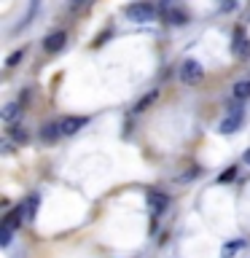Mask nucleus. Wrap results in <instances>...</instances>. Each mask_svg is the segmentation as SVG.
<instances>
[{
  "label": "nucleus",
  "instance_id": "obj_4",
  "mask_svg": "<svg viewBox=\"0 0 250 258\" xmlns=\"http://www.w3.org/2000/svg\"><path fill=\"white\" fill-rule=\"evenodd\" d=\"M86 124H89L86 116H65V118L59 121V132H62L65 137H70V135H76L78 129H84Z\"/></svg>",
  "mask_w": 250,
  "mask_h": 258
},
{
  "label": "nucleus",
  "instance_id": "obj_8",
  "mask_svg": "<svg viewBox=\"0 0 250 258\" xmlns=\"http://www.w3.org/2000/svg\"><path fill=\"white\" fill-rule=\"evenodd\" d=\"M22 102H8V105H3V110H0V118L6 121V124H14L16 118L22 116Z\"/></svg>",
  "mask_w": 250,
  "mask_h": 258
},
{
  "label": "nucleus",
  "instance_id": "obj_11",
  "mask_svg": "<svg viewBox=\"0 0 250 258\" xmlns=\"http://www.w3.org/2000/svg\"><path fill=\"white\" fill-rule=\"evenodd\" d=\"M242 247H245V239H231V242H226L223 250H221V258H234Z\"/></svg>",
  "mask_w": 250,
  "mask_h": 258
},
{
  "label": "nucleus",
  "instance_id": "obj_19",
  "mask_svg": "<svg viewBox=\"0 0 250 258\" xmlns=\"http://www.w3.org/2000/svg\"><path fill=\"white\" fill-rule=\"evenodd\" d=\"M197 177H199V169L194 167V169H189L185 175H180V177H177V180H180V183H189V180H197Z\"/></svg>",
  "mask_w": 250,
  "mask_h": 258
},
{
  "label": "nucleus",
  "instance_id": "obj_16",
  "mask_svg": "<svg viewBox=\"0 0 250 258\" xmlns=\"http://www.w3.org/2000/svg\"><path fill=\"white\" fill-rule=\"evenodd\" d=\"M22 59H24V48H16V51L6 59V68H16V64H19Z\"/></svg>",
  "mask_w": 250,
  "mask_h": 258
},
{
  "label": "nucleus",
  "instance_id": "obj_17",
  "mask_svg": "<svg viewBox=\"0 0 250 258\" xmlns=\"http://www.w3.org/2000/svg\"><path fill=\"white\" fill-rule=\"evenodd\" d=\"M11 137H14V140L16 143H27V129H24V126H11Z\"/></svg>",
  "mask_w": 250,
  "mask_h": 258
},
{
  "label": "nucleus",
  "instance_id": "obj_22",
  "mask_svg": "<svg viewBox=\"0 0 250 258\" xmlns=\"http://www.w3.org/2000/svg\"><path fill=\"white\" fill-rule=\"evenodd\" d=\"M245 161H247V164H250V151H247V153H245Z\"/></svg>",
  "mask_w": 250,
  "mask_h": 258
},
{
  "label": "nucleus",
  "instance_id": "obj_5",
  "mask_svg": "<svg viewBox=\"0 0 250 258\" xmlns=\"http://www.w3.org/2000/svg\"><path fill=\"white\" fill-rule=\"evenodd\" d=\"M65 43H68V32L56 30V32H51V35L43 38V51L56 54V51H62V48H65Z\"/></svg>",
  "mask_w": 250,
  "mask_h": 258
},
{
  "label": "nucleus",
  "instance_id": "obj_6",
  "mask_svg": "<svg viewBox=\"0 0 250 258\" xmlns=\"http://www.w3.org/2000/svg\"><path fill=\"white\" fill-rule=\"evenodd\" d=\"M231 51H234V56H237V59H247V56H250V40L245 38V32H242V30L234 32Z\"/></svg>",
  "mask_w": 250,
  "mask_h": 258
},
{
  "label": "nucleus",
  "instance_id": "obj_9",
  "mask_svg": "<svg viewBox=\"0 0 250 258\" xmlns=\"http://www.w3.org/2000/svg\"><path fill=\"white\" fill-rule=\"evenodd\" d=\"M56 137H62L59 124H54V121H51V124H43V126H40V140H43V143H54Z\"/></svg>",
  "mask_w": 250,
  "mask_h": 258
},
{
  "label": "nucleus",
  "instance_id": "obj_1",
  "mask_svg": "<svg viewBox=\"0 0 250 258\" xmlns=\"http://www.w3.org/2000/svg\"><path fill=\"white\" fill-rule=\"evenodd\" d=\"M124 14L129 16V22H137V24H145V22H151L153 16H156V6L153 3H132V6H127L124 8Z\"/></svg>",
  "mask_w": 250,
  "mask_h": 258
},
{
  "label": "nucleus",
  "instance_id": "obj_3",
  "mask_svg": "<svg viewBox=\"0 0 250 258\" xmlns=\"http://www.w3.org/2000/svg\"><path fill=\"white\" fill-rule=\"evenodd\" d=\"M242 116H245V113H242L239 105H237V108H231V113H229V116H226V118L221 121L218 132H221V135H234V132L239 129V124H242Z\"/></svg>",
  "mask_w": 250,
  "mask_h": 258
},
{
  "label": "nucleus",
  "instance_id": "obj_10",
  "mask_svg": "<svg viewBox=\"0 0 250 258\" xmlns=\"http://www.w3.org/2000/svg\"><path fill=\"white\" fill-rule=\"evenodd\" d=\"M38 202H40L38 194H30V197H27V202L22 205V210H24V221H32V218H35V213H38Z\"/></svg>",
  "mask_w": 250,
  "mask_h": 258
},
{
  "label": "nucleus",
  "instance_id": "obj_2",
  "mask_svg": "<svg viewBox=\"0 0 250 258\" xmlns=\"http://www.w3.org/2000/svg\"><path fill=\"white\" fill-rule=\"evenodd\" d=\"M202 78H205V68H202V62L189 56V59L180 64V81L185 86H194V84H199Z\"/></svg>",
  "mask_w": 250,
  "mask_h": 258
},
{
  "label": "nucleus",
  "instance_id": "obj_21",
  "mask_svg": "<svg viewBox=\"0 0 250 258\" xmlns=\"http://www.w3.org/2000/svg\"><path fill=\"white\" fill-rule=\"evenodd\" d=\"M234 6H237V0H223L221 11H223V14H229V11H234Z\"/></svg>",
  "mask_w": 250,
  "mask_h": 258
},
{
  "label": "nucleus",
  "instance_id": "obj_18",
  "mask_svg": "<svg viewBox=\"0 0 250 258\" xmlns=\"http://www.w3.org/2000/svg\"><path fill=\"white\" fill-rule=\"evenodd\" d=\"M237 172H239L237 167H226V169H223V175L218 177V183H229V180H234V177H237Z\"/></svg>",
  "mask_w": 250,
  "mask_h": 258
},
{
  "label": "nucleus",
  "instance_id": "obj_7",
  "mask_svg": "<svg viewBox=\"0 0 250 258\" xmlns=\"http://www.w3.org/2000/svg\"><path fill=\"white\" fill-rule=\"evenodd\" d=\"M169 205V197L161 191H148V207H151V215H161Z\"/></svg>",
  "mask_w": 250,
  "mask_h": 258
},
{
  "label": "nucleus",
  "instance_id": "obj_13",
  "mask_svg": "<svg viewBox=\"0 0 250 258\" xmlns=\"http://www.w3.org/2000/svg\"><path fill=\"white\" fill-rule=\"evenodd\" d=\"M167 22L175 24V27H183V24L189 22V14H185L183 8H172V11H167Z\"/></svg>",
  "mask_w": 250,
  "mask_h": 258
},
{
  "label": "nucleus",
  "instance_id": "obj_14",
  "mask_svg": "<svg viewBox=\"0 0 250 258\" xmlns=\"http://www.w3.org/2000/svg\"><path fill=\"white\" fill-rule=\"evenodd\" d=\"M231 94H234V100H247L250 97V81H237L231 89Z\"/></svg>",
  "mask_w": 250,
  "mask_h": 258
},
{
  "label": "nucleus",
  "instance_id": "obj_23",
  "mask_svg": "<svg viewBox=\"0 0 250 258\" xmlns=\"http://www.w3.org/2000/svg\"><path fill=\"white\" fill-rule=\"evenodd\" d=\"M73 3H76V6H78V3H84V0H73Z\"/></svg>",
  "mask_w": 250,
  "mask_h": 258
},
{
  "label": "nucleus",
  "instance_id": "obj_15",
  "mask_svg": "<svg viewBox=\"0 0 250 258\" xmlns=\"http://www.w3.org/2000/svg\"><path fill=\"white\" fill-rule=\"evenodd\" d=\"M156 97H159V89H153V92H148V94H145V97H143V100H140V102H137V105H135V110H137V113H143V110H148V108H151V105H153V102H156Z\"/></svg>",
  "mask_w": 250,
  "mask_h": 258
},
{
  "label": "nucleus",
  "instance_id": "obj_12",
  "mask_svg": "<svg viewBox=\"0 0 250 258\" xmlns=\"http://www.w3.org/2000/svg\"><path fill=\"white\" fill-rule=\"evenodd\" d=\"M24 221V210H22V205L16 207V210H11V213L6 215V221H3V226L6 229H16V226H19Z\"/></svg>",
  "mask_w": 250,
  "mask_h": 258
},
{
  "label": "nucleus",
  "instance_id": "obj_20",
  "mask_svg": "<svg viewBox=\"0 0 250 258\" xmlns=\"http://www.w3.org/2000/svg\"><path fill=\"white\" fill-rule=\"evenodd\" d=\"M11 231L14 229H6V226H3V231H0V245H3V247L11 245Z\"/></svg>",
  "mask_w": 250,
  "mask_h": 258
}]
</instances>
